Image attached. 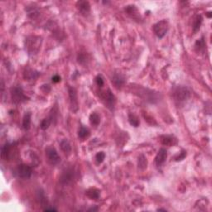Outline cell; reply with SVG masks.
<instances>
[{
	"label": "cell",
	"mask_w": 212,
	"mask_h": 212,
	"mask_svg": "<svg viewBox=\"0 0 212 212\" xmlns=\"http://www.w3.org/2000/svg\"><path fill=\"white\" fill-rule=\"evenodd\" d=\"M191 92L189 89L186 86H177L173 91V98L175 103L177 105H181L190 98Z\"/></svg>",
	"instance_id": "6da1fadb"
},
{
	"label": "cell",
	"mask_w": 212,
	"mask_h": 212,
	"mask_svg": "<svg viewBox=\"0 0 212 212\" xmlns=\"http://www.w3.org/2000/svg\"><path fill=\"white\" fill-rule=\"evenodd\" d=\"M42 37L32 36V37H27L25 42V46L26 50L30 55H34L39 51L41 46H42Z\"/></svg>",
	"instance_id": "7a4b0ae2"
},
{
	"label": "cell",
	"mask_w": 212,
	"mask_h": 212,
	"mask_svg": "<svg viewBox=\"0 0 212 212\" xmlns=\"http://www.w3.org/2000/svg\"><path fill=\"white\" fill-rule=\"evenodd\" d=\"M11 97L14 104H21L28 100V98L24 95L23 90L21 86H14L11 89Z\"/></svg>",
	"instance_id": "3957f363"
},
{
	"label": "cell",
	"mask_w": 212,
	"mask_h": 212,
	"mask_svg": "<svg viewBox=\"0 0 212 212\" xmlns=\"http://www.w3.org/2000/svg\"><path fill=\"white\" fill-rule=\"evenodd\" d=\"M13 172H14V175L17 177L22 178V179H28L32 176V170L28 165L21 164L14 169Z\"/></svg>",
	"instance_id": "277c9868"
},
{
	"label": "cell",
	"mask_w": 212,
	"mask_h": 212,
	"mask_svg": "<svg viewBox=\"0 0 212 212\" xmlns=\"http://www.w3.org/2000/svg\"><path fill=\"white\" fill-rule=\"evenodd\" d=\"M168 28V22L166 20H162L160 22H157L156 24L153 26L154 32L157 35V37H159V38H163L167 34Z\"/></svg>",
	"instance_id": "5b68a950"
},
{
	"label": "cell",
	"mask_w": 212,
	"mask_h": 212,
	"mask_svg": "<svg viewBox=\"0 0 212 212\" xmlns=\"http://www.w3.org/2000/svg\"><path fill=\"white\" fill-rule=\"evenodd\" d=\"M46 155L48 158V161L50 163L57 164L61 162V158L58 155V153L56 149L52 147H48L46 148Z\"/></svg>",
	"instance_id": "8992f818"
},
{
	"label": "cell",
	"mask_w": 212,
	"mask_h": 212,
	"mask_svg": "<svg viewBox=\"0 0 212 212\" xmlns=\"http://www.w3.org/2000/svg\"><path fill=\"white\" fill-rule=\"evenodd\" d=\"M69 97H70V102H71V110L74 113H76L78 111V100H77V93L75 88L69 86L68 87Z\"/></svg>",
	"instance_id": "52a82bcc"
},
{
	"label": "cell",
	"mask_w": 212,
	"mask_h": 212,
	"mask_svg": "<svg viewBox=\"0 0 212 212\" xmlns=\"http://www.w3.org/2000/svg\"><path fill=\"white\" fill-rule=\"evenodd\" d=\"M74 177H75L74 171L71 168L66 169L63 172V173L61 174V177H60V181L63 185H69L70 183L72 182Z\"/></svg>",
	"instance_id": "ba28073f"
},
{
	"label": "cell",
	"mask_w": 212,
	"mask_h": 212,
	"mask_svg": "<svg viewBox=\"0 0 212 212\" xmlns=\"http://www.w3.org/2000/svg\"><path fill=\"white\" fill-rule=\"evenodd\" d=\"M101 98L103 99V100H105V104L107 105V107L110 108L111 110L114 109V106H115V97L110 90H108L107 91H105L103 93L102 95H101Z\"/></svg>",
	"instance_id": "9c48e42d"
},
{
	"label": "cell",
	"mask_w": 212,
	"mask_h": 212,
	"mask_svg": "<svg viewBox=\"0 0 212 212\" xmlns=\"http://www.w3.org/2000/svg\"><path fill=\"white\" fill-rule=\"evenodd\" d=\"M125 12H127V14L129 17L134 20H139L141 19V16L139 14V10L134 5H129L127 6L125 8Z\"/></svg>",
	"instance_id": "30bf717a"
},
{
	"label": "cell",
	"mask_w": 212,
	"mask_h": 212,
	"mask_svg": "<svg viewBox=\"0 0 212 212\" xmlns=\"http://www.w3.org/2000/svg\"><path fill=\"white\" fill-rule=\"evenodd\" d=\"M76 7L78 10L81 12V14L88 15L90 12V5L88 1H78L76 2Z\"/></svg>",
	"instance_id": "8fae6325"
},
{
	"label": "cell",
	"mask_w": 212,
	"mask_h": 212,
	"mask_svg": "<svg viewBox=\"0 0 212 212\" xmlns=\"http://www.w3.org/2000/svg\"><path fill=\"white\" fill-rule=\"evenodd\" d=\"M167 157V152L165 148H161L159 152L157 154L156 158H155V163L158 166H161L162 164L165 163Z\"/></svg>",
	"instance_id": "7c38bea8"
},
{
	"label": "cell",
	"mask_w": 212,
	"mask_h": 212,
	"mask_svg": "<svg viewBox=\"0 0 212 212\" xmlns=\"http://www.w3.org/2000/svg\"><path fill=\"white\" fill-rule=\"evenodd\" d=\"M160 140L161 143L163 145L167 146H174L177 144V140L175 137L171 136V135H163V136L160 137Z\"/></svg>",
	"instance_id": "4fadbf2b"
},
{
	"label": "cell",
	"mask_w": 212,
	"mask_h": 212,
	"mask_svg": "<svg viewBox=\"0 0 212 212\" xmlns=\"http://www.w3.org/2000/svg\"><path fill=\"white\" fill-rule=\"evenodd\" d=\"M125 82V77L120 74H115L112 78V83L115 85L116 88H120L124 85Z\"/></svg>",
	"instance_id": "5bb4252c"
},
{
	"label": "cell",
	"mask_w": 212,
	"mask_h": 212,
	"mask_svg": "<svg viewBox=\"0 0 212 212\" xmlns=\"http://www.w3.org/2000/svg\"><path fill=\"white\" fill-rule=\"evenodd\" d=\"M86 196L91 200H97L100 197V191L96 188H90L89 190L86 191Z\"/></svg>",
	"instance_id": "9a60e30c"
},
{
	"label": "cell",
	"mask_w": 212,
	"mask_h": 212,
	"mask_svg": "<svg viewBox=\"0 0 212 212\" xmlns=\"http://www.w3.org/2000/svg\"><path fill=\"white\" fill-rule=\"evenodd\" d=\"M38 76H39V72L31 70V69L27 70L24 73V78L27 81H34L35 79L38 77Z\"/></svg>",
	"instance_id": "2e32d148"
},
{
	"label": "cell",
	"mask_w": 212,
	"mask_h": 212,
	"mask_svg": "<svg viewBox=\"0 0 212 212\" xmlns=\"http://www.w3.org/2000/svg\"><path fill=\"white\" fill-rule=\"evenodd\" d=\"M201 23H202V17H201V15H196L195 17V18H194L192 25L193 32H194V33H196V32L200 30Z\"/></svg>",
	"instance_id": "e0dca14e"
},
{
	"label": "cell",
	"mask_w": 212,
	"mask_h": 212,
	"mask_svg": "<svg viewBox=\"0 0 212 212\" xmlns=\"http://www.w3.org/2000/svg\"><path fill=\"white\" fill-rule=\"evenodd\" d=\"M10 153V144H5L1 148V157L2 159L7 160L8 158Z\"/></svg>",
	"instance_id": "ac0fdd59"
},
{
	"label": "cell",
	"mask_w": 212,
	"mask_h": 212,
	"mask_svg": "<svg viewBox=\"0 0 212 212\" xmlns=\"http://www.w3.org/2000/svg\"><path fill=\"white\" fill-rule=\"evenodd\" d=\"M61 150L65 153H70L71 152V146L70 143H69L66 139H63L60 144Z\"/></svg>",
	"instance_id": "d6986e66"
},
{
	"label": "cell",
	"mask_w": 212,
	"mask_h": 212,
	"mask_svg": "<svg viewBox=\"0 0 212 212\" xmlns=\"http://www.w3.org/2000/svg\"><path fill=\"white\" fill-rule=\"evenodd\" d=\"M30 125H31V113L27 112L25 114L23 120H22V127L23 129L27 130L29 129Z\"/></svg>",
	"instance_id": "ffe728a7"
},
{
	"label": "cell",
	"mask_w": 212,
	"mask_h": 212,
	"mask_svg": "<svg viewBox=\"0 0 212 212\" xmlns=\"http://www.w3.org/2000/svg\"><path fill=\"white\" fill-rule=\"evenodd\" d=\"M196 51H197L198 53L199 52H204L205 49V42L204 41V38H201V39L198 40L197 42H196L195 45Z\"/></svg>",
	"instance_id": "44dd1931"
},
{
	"label": "cell",
	"mask_w": 212,
	"mask_h": 212,
	"mask_svg": "<svg viewBox=\"0 0 212 212\" xmlns=\"http://www.w3.org/2000/svg\"><path fill=\"white\" fill-rule=\"evenodd\" d=\"M89 136H90V131H89V129L85 127H81V129H79L78 132L79 139H81V140H84V139H87Z\"/></svg>",
	"instance_id": "7402d4cb"
},
{
	"label": "cell",
	"mask_w": 212,
	"mask_h": 212,
	"mask_svg": "<svg viewBox=\"0 0 212 212\" xmlns=\"http://www.w3.org/2000/svg\"><path fill=\"white\" fill-rule=\"evenodd\" d=\"M90 124L94 126H98L100 123V118L98 114L93 113L90 116Z\"/></svg>",
	"instance_id": "603a6c76"
},
{
	"label": "cell",
	"mask_w": 212,
	"mask_h": 212,
	"mask_svg": "<svg viewBox=\"0 0 212 212\" xmlns=\"http://www.w3.org/2000/svg\"><path fill=\"white\" fill-rule=\"evenodd\" d=\"M26 10H27V14H28V16H29L31 18H35V17L38 15V13H39L37 7H33V6H32V7H29V6H28V7L26 8Z\"/></svg>",
	"instance_id": "cb8c5ba5"
},
{
	"label": "cell",
	"mask_w": 212,
	"mask_h": 212,
	"mask_svg": "<svg viewBox=\"0 0 212 212\" xmlns=\"http://www.w3.org/2000/svg\"><path fill=\"white\" fill-rule=\"evenodd\" d=\"M129 124L134 126V127H139V120L136 115L134 114H129Z\"/></svg>",
	"instance_id": "d4e9b609"
},
{
	"label": "cell",
	"mask_w": 212,
	"mask_h": 212,
	"mask_svg": "<svg viewBox=\"0 0 212 212\" xmlns=\"http://www.w3.org/2000/svg\"><path fill=\"white\" fill-rule=\"evenodd\" d=\"M147 159L144 155H140L139 157V167L140 169H145L147 167Z\"/></svg>",
	"instance_id": "484cf974"
},
{
	"label": "cell",
	"mask_w": 212,
	"mask_h": 212,
	"mask_svg": "<svg viewBox=\"0 0 212 212\" xmlns=\"http://www.w3.org/2000/svg\"><path fill=\"white\" fill-rule=\"evenodd\" d=\"M51 120H50V118H46V119H44L42 121L40 127H41V129H42V130H46V129H48L50 125H51Z\"/></svg>",
	"instance_id": "4316f807"
},
{
	"label": "cell",
	"mask_w": 212,
	"mask_h": 212,
	"mask_svg": "<svg viewBox=\"0 0 212 212\" xmlns=\"http://www.w3.org/2000/svg\"><path fill=\"white\" fill-rule=\"evenodd\" d=\"M105 158V153L104 152H99L96 156H95V159H96V162H97L98 164L102 163L104 160Z\"/></svg>",
	"instance_id": "83f0119b"
},
{
	"label": "cell",
	"mask_w": 212,
	"mask_h": 212,
	"mask_svg": "<svg viewBox=\"0 0 212 212\" xmlns=\"http://www.w3.org/2000/svg\"><path fill=\"white\" fill-rule=\"evenodd\" d=\"M87 61V57H86V55L84 53L79 54L78 56V62L81 65H84V64L86 63Z\"/></svg>",
	"instance_id": "f1b7e54d"
},
{
	"label": "cell",
	"mask_w": 212,
	"mask_h": 212,
	"mask_svg": "<svg viewBox=\"0 0 212 212\" xmlns=\"http://www.w3.org/2000/svg\"><path fill=\"white\" fill-rule=\"evenodd\" d=\"M95 81H96V84H97L98 86H100V87L103 86V85H104V80L100 76H98L95 78Z\"/></svg>",
	"instance_id": "f546056e"
},
{
	"label": "cell",
	"mask_w": 212,
	"mask_h": 212,
	"mask_svg": "<svg viewBox=\"0 0 212 212\" xmlns=\"http://www.w3.org/2000/svg\"><path fill=\"white\" fill-rule=\"evenodd\" d=\"M186 156V152L182 151V153H181L180 156H178L177 158H176V161H181V160H183L185 158V157Z\"/></svg>",
	"instance_id": "4dcf8cb0"
},
{
	"label": "cell",
	"mask_w": 212,
	"mask_h": 212,
	"mask_svg": "<svg viewBox=\"0 0 212 212\" xmlns=\"http://www.w3.org/2000/svg\"><path fill=\"white\" fill-rule=\"evenodd\" d=\"M52 81H53L54 83H58V82L61 81V77L59 76H57V75H56V76H54L53 77H52Z\"/></svg>",
	"instance_id": "1f68e13d"
},
{
	"label": "cell",
	"mask_w": 212,
	"mask_h": 212,
	"mask_svg": "<svg viewBox=\"0 0 212 212\" xmlns=\"http://www.w3.org/2000/svg\"><path fill=\"white\" fill-rule=\"evenodd\" d=\"M44 210L45 211H56V209H54V208H46Z\"/></svg>",
	"instance_id": "d6a6232c"
},
{
	"label": "cell",
	"mask_w": 212,
	"mask_h": 212,
	"mask_svg": "<svg viewBox=\"0 0 212 212\" xmlns=\"http://www.w3.org/2000/svg\"><path fill=\"white\" fill-rule=\"evenodd\" d=\"M206 15H207V17H209V18H210V17H212V13H211V12H206Z\"/></svg>",
	"instance_id": "836d02e7"
},
{
	"label": "cell",
	"mask_w": 212,
	"mask_h": 212,
	"mask_svg": "<svg viewBox=\"0 0 212 212\" xmlns=\"http://www.w3.org/2000/svg\"><path fill=\"white\" fill-rule=\"evenodd\" d=\"M95 211V210H98V208H90V210H89V211Z\"/></svg>",
	"instance_id": "e575fe53"
},
{
	"label": "cell",
	"mask_w": 212,
	"mask_h": 212,
	"mask_svg": "<svg viewBox=\"0 0 212 212\" xmlns=\"http://www.w3.org/2000/svg\"><path fill=\"white\" fill-rule=\"evenodd\" d=\"M158 211H167V210H165V209H158Z\"/></svg>",
	"instance_id": "d590c367"
}]
</instances>
